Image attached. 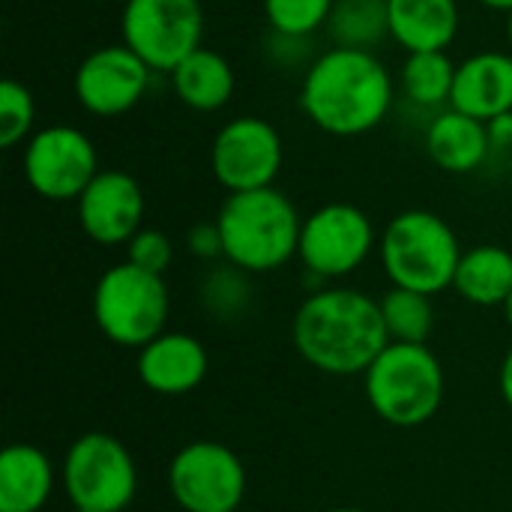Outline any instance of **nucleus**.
Returning a JSON list of instances; mask_svg holds the SVG:
<instances>
[{
    "mask_svg": "<svg viewBox=\"0 0 512 512\" xmlns=\"http://www.w3.org/2000/svg\"><path fill=\"white\" fill-rule=\"evenodd\" d=\"M396 93L399 84L375 51L330 45L303 69L300 111L324 135L360 138L390 117Z\"/></svg>",
    "mask_w": 512,
    "mask_h": 512,
    "instance_id": "nucleus-1",
    "label": "nucleus"
},
{
    "mask_svg": "<svg viewBox=\"0 0 512 512\" xmlns=\"http://www.w3.org/2000/svg\"><path fill=\"white\" fill-rule=\"evenodd\" d=\"M300 357L324 375H366L390 345L381 303L354 288H324L303 300L294 315Z\"/></svg>",
    "mask_w": 512,
    "mask_h": 512,
    "instance_id": "nucleus-2",
    "label": "nucleus"
},
{
    "mask_svg": "<svg viewBox=\"0 0 512 512\" xmlns=\"http://www.w3.org/2000/svg\"><path fill=\"white\" fill-rule=\"evenodd\" d=\"M216 225L228 264L243 273H270L297 255L303 219L285 192L267 186L231 192L216 213Z\"/></svg>",
    "mask_w": 512,
    "mask_h": 512,
    "instance_id": "nucleus-3",
    "label": "nucleus"
},
{
    "mask_svg": "<svg viewBox=\"0 0 512 512\" xmlns=\"http://www.w3.org/2000/svg\"><path fill=\"white\" fill-rule=\"evenodd\" d=\"M462 246L447 219L432 210H405L393 216L381 237V264L396 288L441 294L453 285Z\"/></svg>",
    "mask_w": 512,
    "mask_h": 512,
    "instance_id": "nucleus-4",
    "label": "nucleus"
},
{
    "mask_svg": "<svg viewBox=\"0 0 512 512\" xmlns=\"http://www.w3.org/2000/svg\"><path fill=\"white\" fill-rule=\"evenodd\" d=\"M366 396L384 423L423 426L444 402V369L426 345L390 342L366 372Z\"/></svg>",
    "mask_w": 512,
    "mask_h": 512,
    "instance_id": "nucleus-5",
    "label": "nucleus"
},
{
    "mask_svg": "<svg viewBox=\"0 0 512 512\" xmlns=\"http://www.w3.org/2000/svg\"><path fill=\"white\" fill-rule=\"evenodd\" d=\"M93 318L108 342L141 351L147 342L165 333V279L129 261L108 267L93 291Z\"/></svg>",
    "mask_w": 512,
    "mask_h": 512,
    "instance_id": "nucleus-6",
    "label": "nucleus"
},
{
    "mask_svg": "<svg viewBox=\"0 0 512 512\" xmlns=\"http://www.w3.org/2000/svg\"><path fill=\"white\" fill-rule=\"evenodd\" d=\"M60 480L75 510L123 512L138 489L129 450L108 432H87L66 450Z\"/></svg>",
    "mask_w": 512,
    "mask_h": 512,
    "instance_id": "nucleus-7",
    "label": "nucleus"
},
{
    "mask_svg": "<svg viewBox=\"0 0 512 512\" xmlns=\"http://www.w3.org/2000/svg\"><path fill=\"white\" fill-rule=\"evenodd\" d=\"M204 39L201 0H123L120 42L129 45L153 72L171 75Z\"/></svg>",
    "mask_w": 512,
    "mask_h": 512,
    "instance_id": "nucleus-8",
    "label": "nucleus"
},
{
    "mask_svg": "<svg viewBox=\"0 0 512 512\" xmlns=\"http://www.w3.org/2000/svg\"><path fill=\"white\" fill-rule=\"evenodd\" d=\"M21 171L27 186L45 201H78L90 180L102 171L96 144L69 123L36 129L24 141Z\"/></svg>",
    "mask_w": 512,
    "mask_h": 512,
    "instance_id": "nucleus-9",
    "label": "nucleus"
},
{
    "mask_svg": "<svg viewBox=\"0 0 512 512\" xmlns=\"http://www.w3.org/2000/svg\"><path fill=\"white\" fill-rule=\"evenodd\" d=\"M285 162V144L279 129L258 117L240 114L219 126L210 144V171L222 189L252 192L276 183Z\"/></svg>",
    "mask_w": 512,
    "mask_h": 512,
    "instance_id": "nucleus-10",
    "label": "nucleus"
},
{
    "mask_svg": "<svg viewBox=\"0 0 512 512\" xmlns=\"http://www.w3.org/2000/svg\"><path fill=\"white\" fill-rule=\"evenodd\" d=\"M375 240V225L357 204L330 201L303 219L297 258L321 279H342L372 255Z\"/></svg>",
    "mask_w": 512,
    "mask_h": 512,
    "instance_id": "nucleus-11",
    "label": "nucleus"
},
{
    "mask_svg": "<svg viewBox=\"0 0 512 512\" xmlns=\"http://www.w3.org/2000/svg\"><path fill=\"white\" fill-rule=\"evenodd\" d=\"M168 489L186 512H237L246 495V468L216 441L186 444L168 465Z\"/></svg>",
    "mask_w": 512,
    "mask_h": 512,
    "instance_id": "nucleus-12",
    "label": "nucleus"
},
{
    "mask_svg": "<svg viewBox=\"0 0 512 512\" xmlns=\"http://www.w3.org/2000/svg\"><path fill=\"white\" fill-rule=\"evenodd\" d=\"M153 69L123 42L93 48L72 75L78 105L102 120L129 114L150 90Z\"/></svg>",
    "mask_w": 512,
    "mask_h": 512,
    "instance_id": "nucleus-13",
    "label": "nucleus"
},
{
    "mask_svg": "<svg viewBox=\"0 0 512 512\" xmlns=\"http://www.w3.org/2000/svg\"><path fill=\"white\" fill-rule=\"evenodd\" d=\"M75 204L81 231L99 246L129 243L144 228V189L126 171H99Z\"/></svg>",
    "mask_w": 512,
    "mask_h": 512,
    "instance_id": "nucleus-14",
    "label": "nucleus"
},
{
    "mask_svg": "<svg viewBox=\"0 0 512 512\" xmlns=\"http://www.w3.org/2000/svg\"><path fill=\"white\" fill-rule=\"evenodd\" d=\"M450 108L489 123L512 111V51H474L456 66Z\"/></svg>",
    "mask_w": 512,
    "mask_h": 512,
    "instance_id": "nucleus-15",
    "label": "nucleus"
},
{
    "mask_svg": "<svg viewBox=\"0 0 512 512\" xmlns=\"http://www.w3.org/2000/svg\"><path fill=\"white\" fill-rule=\"evenodd\" d=\"M207 351L189 333H162L138 351V378L159 396L192 393L207 375Z\"/></svg>",
    "mask_w": 512,
    "mask_h": 512,
    "instance_id": "nucleus-16",
    "label": "nucleus"
},
{
    "mask_svg": "<svg viewBox=\"0 0 512 512\" xmlns=\"http://www.w3.org/2000/svg\"><path fill=\"white\" fill-rule=\"evenodd\" d=\"M390 39L405 51H447L462 27L459 0H387Z\"/></svg>",
    "mask_w": 512,
    "mask_h": 512,
    "instance_id": "nucleus-17",
    "label": "nucleus"
},
{
    "mask_svg": "<svg viewBox=\"0 0 512 512\" xmlns=\"http://www.w3.org/2000/svg\"><path fill=\"white\" fill-rule=\"evenodd\" d=\"M426 153L447 174H471L492 156L489 129L483 120L456 108H444L426 123Z\"/></svg>",
    "mask_w": 512,
    "mask_h": 512,
    "instance_id": "nucleus-18",
    "label": "nucleus"
},
{
    "mask_svg": "<svg viewBox=\"0 0 512 512\" xmlns=\"http://www.w3.org/2000/svg\"><path fill=\"white\" fill-rule=\"evenodd\" d=\"M171 90L174 96L198 114H213L222 111L237 90V72L228 63L225 54H219L216 48H195L186 60H180L171 75Z\"/></svg>",
    "mask_w": 512,
    "mask_h": 512,
    "instance_id": "nucleus-19",
    "label": "nucleus"
},
{
    "mask_svg": "<svg viewBox=\"0 0 512 512\" xmlns=\"http://www.w3.org/2000/svg\"><path fill=\"white\" fill-rule=\"evenodd\" d=\"M54 492L51 459L30 444L0 453V512H39Z\"/></svg>",
    "mask_w": 512,
    "mask_h": 512,
    "instance_id": "nucleus-20",
    "label": "nucleus"
},
{
    "mask_svg": "<svg viewBox=\"0 0 512 512\" xmlns=\"http://www.w3.org/2000/svg\"><path fill=\"white\" fill-rule=\"evenodd\" d=\"M453 288L474 306H504L512 294V252L492 243L462 252Z\"/></svg>",
    "mask_w": 512,
    "mask_h": 512,
    "instance_id": "nucleus-21",
    "label": "nucleus"
},
{
    "mask_svg": "<svg viewBox=\"0 0 512 512\" xmlns=\"http://www.w3.org/2000/svg\"><path fill=\"white\" fill-rule=\"evenodd\" d=\"M456 66L447 51H417L405 54L399 66V93L417 108L429 111L432 117L444 108H450L453 96V81H456Z\"/></svg>",
    "mask_w": 512,
    "mask_h": 512,
    "instance_id": "nucleus-22",
    "label": "nucleus"
},
{
    "mask_svg": "<svg viewBox=\"0 0 512 512\" xmlns=\"http://www.w3.org/2000/svg\"><path fill=\"white\" fill-rule=\"evenodd\" d=\"M324 33L339 48L375 51L384 39H390L387 0H336Z\"/></svg>",
    "mask_w": 512,
    "mask_h": 512,
    "instance_id": "nucleus-23",
    "label": "nucleus"
},
{
    "mask_svg": "<svg viewBox=\"0 0 512 512\" xmlns=\"http://www.w3.org/2000/svg\"><path fill=\"white\" fill-rule=\"evenodd\" d=\"M378 303H381V315H384V327L390 333V342L426 345V339L435 330V309H432L429 294L393 285Z\"/></svg>",
    "mask_w": 512,
    "mask_h": 512,
    "instance_id": "nucleus-24",
    "label": "nucleus"
},
{
    "mask_svg": "<svg viewBox=\"0 0 512 512\" xmlns=\"http://www.w3.org/2000/svg\"><path fill=\"white\" fill-rule=\"evenodd\" d=\"M336 0H261L270 33L312 39L330 21Z\"/></svg>",
    "mask_w": 512,
    "mask_h": 512,
    "instance_id": "nucleus-25",
    "label": "nucleus"
},
{
    "mask_svg": "<svg viewBox=\"0 0 512 512\" xmlns=\"http://www.w3.org/2000/svg\"><path fill=\"white\" fill-rule=\"evenodd\" d=\"M36 132V99L27 84L6 78L0 84V147L12 150Z\"/></svg>",
    "mask_w": 512,
    "mask_h": 512,
    "instance_id": "nucleus-26",
    "label": "nucleus"
},
{
    "mask_svg": "<svg viewBox=\"0 0 512 512\" xmlns=\"http://www.w3.org/2000/svg\"><path fill=\"white\" fill-rule=\"evenodd\" d=\"M249 297V282H246V273L234 264L216 270L207 276L204 282V303L210 312H219V315H228V312H237L243 309Z\"/></svg>",
    "mask_w": 512,
    "mask_h": 512,
    "instance_id": "nucleus-27",
    "label": "nucleus"
},
{
    "mask_svg": "<svg viewBox=\"0 0 512 512\" xmlns=\"http://www.w3.org/2000/svg\"><path fill=\"white\" fill-rule=\"evenodd\" d=\"M174 258V246L168 240V234L156 231V228H141L129 243H126V261L147 270V273H156L162 276L168 270Z\"/></svg>",
    "mask_w": 512,
    "mask_h": 512,
    "instance_id": "nucleus-28",
    "label": "nucleus"
},
{
    "mask_svg": "<svg viewBox=\"0 0 512 512\" xmlns=\"http://www.w3.org/2000/svg\"><path fill=\"white\" fill-rule=\"evenodd\" d=\"M186 246L201 261L225 258L222 255V234H219V225L216 222H198V225H192L189 234H186Z\"/></svg>",
    "mask_w": 512,
    "mask_h": 512,
    "instance_id": "nucleus-29",
    "label": "nucleus"
},
{
    "mask_svg": "<svg viewBox=\"0 0 512 512\" xmlns=\"http://www.w3.org/2000/svg\"><path fill=\"white\" fill-rule=\"evenodd\" d=\"M270 54H273L279 63L294 66V63H300V60H306V57H309V39H291V36H279V33H273ZM306 63H312V60H306Z\"/></svg>",
    "mask_w": 512,
    "mask_h": 512,
    "instance_id": "nucleus-30",
    "label": "nucleus"
},
{
    "mask_svg": "<svg viewBox=\"0 0 512 512\" xmlns=\"http://www.w3.org/2000/svg\"><path fill=\"white\" fill-rule=\"evenodd\" d=\"M489 129V144H492V153H510L512 150V111L501 114V117H492L486 123Z\"/></svg>",
    "mask_w": 512,
    "mask_h": 512,
    "instance_id": "nucleus-31",
    "label": "nucleus"
},
{
    "mask_svg": "<svg viewBox=\"0 0 512 512\" xmlns=\"http://www.w3.org/2000/svg\"><path fill=\"white\" fill-rule=\"evenodd\" d=\"M501 396H504V402L512 408V348L507 351L504 363H501Z\"/></svg>",
    "mask_w": 512,
    "mask_h": 512,
    "instance_id": "nucleus-32",
    "label": "nucleus"
},
{
    "mask_svg": "<svg viewBox=\"0 0 512 512\" xmlns=\"http://www.w3.org/2000/svg\"><path fill=\"white\" fill-rule=\"evenodd\" d=\"M480 6H486V9H492V12H512V0H477Z\"/></svg>",
    "mask_w": 512,
    "mask_h": 512,
    "instance_id": "nucleus-33",
    "label": "nucleus"
},
{
    "mask_svg": "<svg viewBox=\"0 0 512 512\" xmlns=\"http://www.w3.org/2000/svg\"><path fill=\"white\" fill-rule=\"evenodd\" d=\"M504 30H507V45L512 51V12H507V21H504Z\"/></svg>",
    "mask_w": 512,
    "mask_h": 512,
    "instance_id": "nucleus-34",
    "label": "nucleus"
},
{
    "mask_svg": "<svg viewBox=\"0 0 512 512\" xmlns=\"http://www.w3.org/2000/svg\"><path fill=\"white\" fill-rule=\"evenodd\" d=\"M504 312H507V321H510V327H512V294H510V300L504 303Z\"/></svg>",
    "mask_w": 512,
    "mask_h": 512,
    "instance_id": "nucleus-35",
    "label": "nucleus"
},
{
    "mask_svg": "<svg viewBox=\"0 0 512 512\" xmlns=\"http://www.w3.org/2000/svg\"><path fill=\"white\" fill-rule=\"evenodd\" d=\"M87 3H123V0H87Z\"/></svg>",
    "mask_w": 512,
    "mask_h": 512,
    "instance_id": "nucleus-36",
    "label": "nucleus"
},
{
    "mask_svg": "<svg viewBox=\"0 0 512 512\" xmlns=\"http://www.w3.org/2000/svg\"><path fill=\"white\" fill-rule=\"evenodd\" d=\"M327 512H366V510H351V507H342V510H327Z\"/></svg>",
    "mask_w": 512,
    "mask_h": 512,
    "instance_id": "nucleus-37",
    "label": "nucleus"
},
{
    "mask_svg": "<svg viewBox=\"0 0 512 512\" xmlns=\"http://www.w3.org/2000/svg\"><path fill=\"white\" fill-rule=\"evenodd\" d=\"M75 512H87V510H75Z\"/></svg>",
    "mask_w": 512,
    "mask_h": 512,
    "instance_id": "nucleus-38",
    "label": "nucleus"
}]
</instances>
